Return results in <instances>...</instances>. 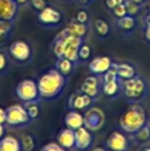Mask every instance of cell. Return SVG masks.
<instances>
[{"mask_svg": "<svg viewBox=\"0 0 150 151\" xmlns=\"http://www.w3.org/2000/svg\"><path fill=\"white\" fill-rule=\"evenodd\" d=\"M67 82L68 77L62 75L56 68L43 73L37 81L41 101H54L59 99L64 93Z\"/></svg>", "mask_w": 150, "mask_h": 151, "instance_id": "6da1fadb", "label": "cell"}, {"mask_svg": "<svg viewBox=\"0 0 150 151\" xmlns=\"http://www.w3.org/2000/svg\"><path fill=\"white\" fill-rule=\"evenodd\" d=\"M148 115L143 106H141L139 103L131 104L119 117L118 125L124 134L133 136L146 123H148Z\"/></svg>", "mask_w": 150, "mask_h": 151, "instance_id": "7a4b0ae2", "label": "cell"}, {"mask_svg": "<svg viewBox=\"0 0 150 151\" xmlns=\"http://www.w3.org/2000/svg\"><path fill=\"white\" fill-rule=\"evenodd\" d=\"M149 91L148 81L140 74L121 81V95L131 104L142 103L148 97Z\"/></svg>", "mask_w": 150, "mask_h": 151, "instance_id": "3957f363", "label": "cell"}, {"mask_svg": "<svg viewBox=\"0 0 150 151\" xmlns=\"http://www.w3.org/2000/svg\"><path fill=\"white\" fill-rule=\"evenodd\" d=\"M6 112V124L9 127L22 129L31 123V118L29 117L28 112L24 105L16 104L8 106L5 109Z\"/></svg>", "mask_w": 150, "mask_h": 151, "instance_id": "277c9868", "label": "cell"}, {"mask_svg": "<svg viewBox=\"0 0 150 151\" xmlns=\"http://www.w3.org/2000/svg\"><path fill=\"white\" fill-rule=\"evenodd\" d=\"M16 93L23 103L41 102L37 82L32 79H24L19 82L16 88Z\"/></svg>", "mask_w": 150, "mask_h": 151, "instance_id": "5b68a950", "label": "cell"}, {"mask_svg": "<svg viewBox=\"0 0 150 151\" xmlns=\"http://www.w3.org/2000/svg\"><path fill=\"white\" fill-rule=\"evenodd\" d=\"M83 120L84 127H86L90 132H96L104 127L106 116H105V113L102 109L92 106L85 111L83 115Z\"/></svg>", "mask_w": 150, "mask_h": 151, "instance_id": "8992f818", "label": "cell"}, {"mask_svg": "<svg viewBox=\"0 0 150 151\" xmlns=\"http://www.w3.org/2000/svg\"><path fill=\"white\" fill-rule=\"evenodd\" d=\"M9 56L18 63H28L32 58V48L25 40H16L8 47Z\"/></svg>", "mask_w": 150, "mask_h": 151, "instance_id": "52a82bcc", "label": "cell"}, {"mask_svg": "<svg viewBox=\"0 0 150 151\" xmlns=\"http://www.w3.org/2000/svg\"><path fill=\"white\" fill-rule=\"evenodd\" d=\"M102 76L99 75H90L84 78L83 82L80 86V91L85 95L90 96L95 102L100 99L102 91Z\"/></svg>", "mask_w": 150, "mask_h": 151, "instance_id": "ba28073f", "label": "cell"}, {"mask_svg": "<svg viewBox=\"0 0 150 151\" xmlns=\"http://www.w3.org/2000/svg\"><path fill=\"white\" fill-rule=\"evenodd\" d=\"M37 20L43 26L58 27L63 22V14L60 10L48 5L42 10L38 12Z\"/></svg>", "mask_w": 150, "mask_h": 151, "instance_id": "9c48e42d", "label": "cell"}, {"mask_svg": "<svg viewBox=\"0 0 150 151\" xmlns=\"http://www.w3.org/2000/svg\"><path fill=\"white\" fill-rule=\"evenodd\" d=\"M63 40H64V57L63 58L69 59L74 62L76 65H78L79 64L78 50L84 39L72 35H67L66 37L63 38Z\"/></svg>", "mask_w": 150, "mask_h": 151, "instance_id": "30bf717a", "label": "cell"}, {"mask_svg": "<svg viewBox=\"0 0 150 151\" xmlns=\"http://www.w3.org/2000/svg\"><path fill=\"white\" fill-rule=\"evenodd\" d=\"M106 149L110 151H128L130 143L123 132H113L106 141Z\"/></svg>", "mask_w": 150, "mask_h": 151, "instance_id": "8fae6325", "label": "cell"}, {"mask_svg": "<svg viewBox=\"0 0 150 151\" xmlns=\"http://www.w3.org/2000/svg\"><path fill=\"white\" fill-rule=\"evenodd\" d=\"M95 101L90 97L82 93L81 91H77L76 93H72L69 98V108L70 110H76V111H86L88 108L93 106Z\"/></svg>", "mask_w": 150, "mask_h": 151, "instance_id": "7c38bea8", "label": "cell"}, {"mask_svg": "<svg viewBox=\"0 0 150 151\" xmlns=\"http://www.w3.org/2000/svg\"><path fill=\"white\" fill-rule=\"evenodd\" d=\"M93 132L88 131L86 127H81L75 131V147L80 151L88 150L93 145L94 136Z\"/></svg>", "mask_w": 150, "mask_h": 151, "instance_id": "4fadbf2b", "label": "cell"}, {"mask_svg": "<svg viewBox=\"0 0 150 151\" xmlns=\"http://www.w3.org/2000/svg\"><path fill=\"white\" fill-rule=\"evenodd\" d=\"M114 62L110 57L101 56L93 59L88 64V70L95 75L102 76L104 73H106L111 67H112Z\"/></svg>", "mask_w": 150, "mask_h": 151, "instance_id": "5bb4252c", "label": "cell"}, {"mask_svg": "<svg viewBox=\"0 0 150 151\" xmlns=\"http://www.w3.org/2000/svg\"><path fill=\"white\" fill-rule=\"evenodd\" d=\"M19 4L16 0H0V19L14 22L18 14Z\"/></svg>", "mask_w": 150, "mask_h": 151, "instance_id": "9a60e30c", "label": "cell"}, {"mask_svg": "<svg viewBox=\"0 0 150 151\" xmlns=\"http://www.w3.org/2000/svg\"><path fill=\"white\" fill-rule=\"evenodd\" d=\"M115 26L120 33L126 34V35H131L137 29L138 23H137L136 17L126 14L122 18L116 19Z\"/></svg>", "mask_w": 150, "mask_h": 151, "instance_id": "2e32d148", "label": "cell"}, {"mask_svg": "<svg viewBox=\"0 0 150 151\" xmlns=\"http://www.w3.org/2000/svg\"><path fill=\"white\" fill-rule=\"evenodd\" d=\"M114 67H115L118 78H119L121 81L122 80L131 79V78L135 77V76L139 74L136 66L133 65L132 63H128V62L114 63Z\"/></svg>", "mask_w": 150, "mask_h": 151, "instance_id": "e0dca14e", "label": "cell"}, {"mask_svg": "<svg viewBox=\"0 0 150 151\" xmlns=\"http://www.w3.org/2000/svg\"><path fill=\"white\" fill-rule=\"evenodd\" d=\"M102 91L106 97L115 99L121 95V80L116 79L111 81H103Z\"/></svg>", "mask_w": 150, "mask_h": 151, "instance_id": "ac0fdd59", "label": "cell"}, {"mask_svg": "<svg viewBox=\"0 0 150 151\" xmlns=\"http://www.w3.org/2000/svg\"><path fill=\"white\" fill-rule=\"evenodd\" d=\"M58 143L65 149H71L75 147V131L69 129H64L59 133Z\"/></svg>", "mask_w": 150, "mask_h": 151, "instance_id": "d6986e66", "label": "cell"}, {"mask_svg": "<svg viewBox=\"0 0 150 151\" xmlns=\"http://www.w3.org/2000/svg\"><path fill=\"white\" fill-rule=\"evenodd\" d=\"M65 124L67 127L76 131L79 127H83V115L80 113V111H76V110H71L70 112L66 114L65 116Z\"/></svg>", "mask_w": 150, "mask_h": 151, "instance_id": "ffe728a7", "label": "cell"}, {"mask_svg": "<svg viewBox=\"0 0 150 151\" xmlns=\"http://www.w3.org/2000/svg\"><path fill=\"white\" fill-rule=\"evenodd\" d=\"M64 30L66 31L67 35H72L84 39L88 32V27L86 24H81V23H78L77 21H72L65 27Z\"/></svg>", "mask_w": 150, "mask_h": 151, "instance_id": "44dd1931", "label": "cell"}, {"mask_svg": "<svg viewBox=\"0 0 150 151\" xmlns=\"http://www.w3.org/2000/svg\"><path fill=\"white\" fill-rule=\"evenodd\" d=\"M0 151H23L21 141L14 136H3L0 139Z\"/></svg>", "mask_w": 150, "mask_h": 151, "instance_id": "7402d4cb", "label": "cell"}, {"mask_svg": "<svg viewBox=\"0 0 150 151\" xmlns=\"http://www.w3.org/2000/svg\"><path fill=\"white\" fill-rule=\"evenodd\" d=\"M76 66L77 65H76L74 62H72L71 60L66 58H60L56 62V69L62 75H64L65 77H68V78L72 75Z\"/></svg>", "mask_w": 150, "mask_h": 151, "instance_id": "603a6c76", "label": "cell"}, {"mask_svg": "<svg viewBox=\"0 0 150 151\" xmlns=\"http://www.w3.org/2000/svg\"><path fill=\"white\" fill-rule=\"evenodd\" d=\"M93 27H94L95 33L100 38H106L110 34V25H109V23L106 20H104L102 18L95 19L94 23H93Z\"/></svg>", "mask_w": 150, "mask_h": 151, "instance_id": "cb8c5ba5", "label": "cell"}, {"mask_svg": "<svg viewBox=\"0 0 150 151\" xmlns=\"http://www.w3.org/2000/svg\"><path fill=\"white\" fill-rule=\"evenodd\" d=\"M133 138V140L135 141V143H137L138 145H147L150 143V124L149 122L146 123L142 129H140L136 134H134L133 136H131Z\"/></svg>", "mask_w": 150, "mask_h": 151, "instance_id": "d4e9b609", "label": "cell"}, {"mask_svg": "<svg viewBox=\"0 0 150 151\" xmlns=\"http://www.w3.org/2000/svg\"><path fill=\"white\" fill-rule=\"evenodd\" d=\"M12 27H14V22L0 19V46L5 44L9 40Z\"/></svg>", "mask_w": 150, "mask_h": 151, "instance_id": "484cf974", "label": "cell"}, {"mask_svg": "<svg viewBox=\"0 0 150 151\" xmlns=\"http://www.w3.org/2000/svg\"><path fill=\"white\" fill-rule=\"evenodd\" d=\"M24 106L28 112L29 117L31 120H35L39 117L40 114V106L39 102H29V103H24Z\"/></svg>", "mask_w": 150, "mask_h": 151, "instance_id": "4316f807", "label": "cell"}, {"mask_svg": "<svg viewBox=\"0 0 150 151\" xmlns=\"http://www.w3.org/2000/svg\"><path fill=\"white\" fill-rule=\"evenodd\" d=\"M92 57V47L90 44H88L86 42H82L81 45L78 50V58H79V63L80 62H86L90 60V58Z\"/></svg>", "mask_w": 150, "mask_h": 151, "instance_id": "83f0119b", "label": "cell"}, {"mask_svg": "<svg viewBox=\"0 0 150 151\" xmlns=\"http://www.w3.org/2000/svg\"><path fill=\"white\" fill-rule=\"evenodd\" d=\"M23 151H34L35 149V141L34 138L31 135H25L21 140Z\"/></svg>", "mask_w": 150, "mask_h": 151, "instance_id": "f1b7e54d", "label": "cell"}, {"mask_svg": "<svg viewBox=\"0 0 150 151\" xmlns=\"http://www.w3.org/2000/svg\"><path fill=\"white\" fill-rule=\"evenodd\" d=\"M52 50H54V54L57 57V59L64 57V40L63 38H55Z\"/></svg>", "mask_w": 150, "mask_h": 151, "instance_id": "f546056e", "label": "cell"}, {"mask_svg": "<svg viewBox=\"0 0 150 151\" xmlns=\"http://www.w3.org/2000/svg\"><path fill=\"white\" fill-rule=\"evenodd\" d=\"M126 10H128V14L133 17H138L139 14L142 12V6L138 5V4L134 3L132 1H128V0H126Z\"/></svg>", "mask_w": 150, "mask_h": 151, "instance_id": "4dcf8cb0", "label": "cell"}, {"mask_svg": "<svg viewBox=\"0 0 150 151\" xmlns=\"http://www.w3.org/2000/svg\"><path fill=\"white\" fill-rule=\"evenodd\" d=\"M88 20H90V16H88V12L84 9H79L75 14V21H77L78 23H81V24H86L88 25Z\"/></svg>", "mask_w": 150, "mask_h": 151, "instance_id": "1f68e13d", "label": "cell"}, {"mask_svg": "<svg viewBox=\"0 0 150 151\" xmlns=\"http://www.w3.org/2000/svg\"><path fill=\"white\" fill-rule=\"evenodd\" d=\"M112 14L116 19H119V18H122V17L126 16V14H128V10H126V3L119 4V5H117L115 8H113Z\"/></svg>", "mask_w": 150, "mask_h": 151, "instance_id": "d6a6232c", "label": "cell"}, {"mask_svg": "<svg viewBox=\"0 0 150 151\" xmlns=\"http://www.w3.org/2000/svg\"><path fill=\"white\" fill-rule=\"evenodd\" d=\"M40 151H66V149L62 147L59 143H48L43 146Z\"/></svg>", "mask_w": 150, "mask_h": 151, "instance_id": "836d02e7", "label": "cell"}, {"mask_svg": "<svg viewBox=\"0 0 150 151\" xmlns=\"http://www.w3.org/2000/svg\"><path fill=\"white\" fill-rule=\"evenodd\" d=\"M32 6L38 12L42 10L43 8H45L46 6H48V2L47 0H30Z\"/></svg>", "mask_w": 150, "mask_h": 151, "instance_id": "e575fe53", "label": "cell"}, {"mask_svg": "<svg viewBox=\"0 0 150 151\" xmlns=\"http://www.w3.org/2000/svg\"><path fill=\"white\" fill-rule=\"evenodd\" d=\"M8 67V61L6 58L5 54L2 52H0V73L2 72H5L6 69Z\"/></svg>", "mask_w": 150, "mask_h": 151, "instance_id": "d590c367", "label": "cell"}, {"mask_svg": "<svg viewBox=\"0 0 150 151\" xmlns=\"http://www.w3.org/2000/svg\"><path fill=\"white\" fill-rule=\"evenodd\" d=\"M124 2H126V0H105V4L110 10H112L117 5L124 3Z\"/></svg>", "mask_w": 150, "mask_h": 151, "instance_id": "8d00e7d4", "label": "cell"}, {"mask_svg": "<svg viewBox=\"0 0 150 151\" xmlns=\"http://www.w3.org/2000/svg\"><path fill=\"white\" fill-rule=\"evenodd\" d=\"M144 39L150 44V23L144 24Z\"/></svg>", "mask_w": 150, "mask_h": 151, "instance_id": "74e56055", "label": "cell"}, {"mask_svg": "<svg viewBox=\"0 0 150 151\" xmlns=\"http://www.w3.org/2000/svg\"><path fill=\"white\" fill-rule=\"evenodd\" d=\"M75 1L81 6H90L94 3L95 0H75Z\"/></svg>", "mask_w": 150, "mask_h": 151, "instance_id": "f35d334b", "label": "cell"}, {"mask_svg": "<svg viewBox=\"0 0 150 151\" xmlns=\"http://www.w3.org/2000/svg\"><path fill=\"white\" fill-rule=\"evenodd\" d=\"M0 123H2V124H5V123H6L5 109H2L1 107H0Z\"/></svg>", "mask_w": 150, "mask_h": 151, "instance_id": "ab89813d", "label": "cell"}, {"mask_svg": "<svg viewBox=\"0 0 150 151\" xmlns=\"http://www.w3.org/2000/svg\"><path fill=\"white\" fill-rule=\"evenodd\" d=\"M128 1H132V2H134V3L138 4V5H140V6H142V7H143V6L147 3V1H148V0H128Z\"/></svg>", "mask_w": 150, "mask_h": 151, "instance_id": "60d3db41", "label": "cell"}, {"mask_svg": "<svg viewBox=\"0 0 150 151\" xmlns=\"http://www.w3.org/2000/svg\"><path fill=\"white\" fill-rule=\"evenodd\" d=\"M4 133H5V127H4V124L0 123V139L4 136Z\"/></svg>", "mask_w": 150, "mask_h": 151, "instance_id": "b9f144b4", "label": "cell"}, {"mask_svg": "<svg viewBox=\"0 0 150 151\" xmlns=\"http://www.w3.org/2000/svg\"><path fill=\"white\" fill-rule=\"evenodd\" d=\"M90 151H107L106 147H101V146H98V147H94Z\"/></svg>", "mask_w": 150, "mask_h": 151, "instance_id": "7bdbcfd3", "label": "cell"}, {"mask_svg": "<svg viewBox=\"0 0 150 151\" xmlns=\"http://www.w3.org/2000/svg\"><path fill=\"white\" fill-rule=\"evenodd\" d=\"M140 151H150V146L147 144V145H143L142 148L140 149Z\"/></svg>", "mask_w": 150, "mask_h": 151, "instance_id": "ee69618b", "label": "cell"}, {"mask_svg": "<svg viewBox=\"0 0 150 151\" xmlns=\"http://www.w3.org/2000/svg\"><path fill=\"white\" fill-rule=\"evenodd\" d=\"M29 0H16V2L19 4V5H23V4H26Z\"/></svg>", "mask_w": 150, "mask_h": 151, "instance_id": "f6af8a7d", "label": "cell"}, {"mask_svg": "<svg viewBox=\"0 0 150 151\" xmlns=\"http://www.w3.org/2000/svg\"><path fill=\"white\" fill-rule=\"evenodd\" d=\"M148 14H150V3H149V7H148Z\"/></svg>", "mask_w": 150, "mask_h": 151, "instance_id": "bcb514c9", "label": "cell"}, {"mask_svg": "<svg viewBox=\"0 0 150 151\" xmlns=\"http://www.w3.org/2000/svg\"><path fill=\"white\" fill-rule=\"evenodd\" d=\"M148 122H149V124H150V119H149V121H148Z\"/></svg>", "mask_w": 150, "mask_h": 151, "instance_id": "7dc6e473", "label": "cell"}, {"mask_svg": "<svg viewBox=\"0 0 150 151\" xmlns=\"http://www.w3.org/2000/svg\"><path fill=\"white\" fill-rule=\"evenodd\" d=\"M107 151H110V150H107Z\"/></svg>", "mask_w": 150, "mask_h": 151, "instance_id": "c3c4849f", "label": "cell"}]
</instances>
